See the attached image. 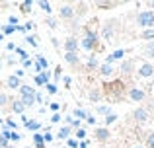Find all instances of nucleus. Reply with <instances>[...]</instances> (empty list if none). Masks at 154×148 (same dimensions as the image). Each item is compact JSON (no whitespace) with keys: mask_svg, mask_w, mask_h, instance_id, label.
Listing matches in <instances>:
<instances>
[{"mask_svg":"<svg viewBox=\"0 0 154 148\" xmlns=\"http://www.w3.org/2000/svg\"><path fill=\"white\" fill-rule=\"evenodd\" d=\"M137 23L140 27H152L154 26V12L152 10H143L137 14Z\"/></svg>","mask_w":154,"mask_h":148,"instance_id":"obj_1","label":"nucleus"},{"mask_svg":"<svg viewBox=\"0 0 154 148\" xmlns=\"http://www.w3.org/2000/svg\"><path fill=\"white\" fill-rule=\"evenodd\" d=\"M80 43H82V47H84L86 51H92V49L96 47V43H98V35H96L92 29H86V37H84Z\"/></svg>","mask_w":154,"mask_h":148,"instance_id":"obj_2","label":"nucleus"},{"mask_svg":"<svg viewBox=\"0 0 154 148\" xmlns=\"http://www.w3.org/2000/svg\"><path fill=\"white\" fill-rule=\"evenodd\" d=\"M105 90H107V95H113V98H121V90H123V84L121 82H113V84H107L105 86Z\"/></svg>","mask_w":154,"mask_h":148,"instance_id":"obj_3","label":"nucleus"},{"mask_svg":"<svg viewBox=\"0 0 154 148\" xmlns=\"http://www.w3.org/2000/svg\"><path fill=\"white\" fill-rule=\"evenodd\" d=\"M148 109H144V107H139V109H135V113H133V119H135L137 123H146L148 121Z\"/></svg>","mask_w":154,"mask_h":148,"instance_id":"obj_4","label":"nucleus"},{"mask_svg":"<svg viewBox=\"0 0 154 148\" xmlns=\"http://www.w3.org/2000/svg\"><path fill=\"white\" fill-rule=\"evenodd\" d=\"M129 98H131L133 101H143V99L146 98V92L140 90V88H131V90H129Z\"/></svg>","mask_w":154,"mask_h":148,"instance_id":"obj_5","label":"nucleus"},{"mask_svg":"<svg viewBox=\"0 0 154 148\" xmlns=\"http://www.w3.org/2000/svg\"><path fill=\"white\" fill-rule=\"evenodd\" d=\"M154 74V66L150 62H143V65L139 66V76H143V78H150Z\"/></svg>","mask_w":154,"mask_h":148,"instance_id":"obj_6","label":"nucleus"},{"mask_svg":"<svg viewBox=\"0 0 154 148\" xmlns=\"http://www.w3.org/2000/svg\"><path fill=\"white\" fill-rule=\"evenodd\" d=\"M76 49H78V41H76L74 37H68L66 41H64V51H66V53H76Z\"/></svg>","mask_w":154,"mask_h":148,"instance_id":"obj_7","label":"nucleus"},{"mask_svg":"<svg viewBox=\"0 0 154 148\" xmlns=\"http://www.w3.org/2000/svg\"><path fill=\"white\" fill-rule=\"evenodd\" d=\"M135 70V61H123L121 62V72L123 74H133Z\"/></svg>","mask_w":154,"mask_h":148,"instance_id":"obj_8","label":"nucleus"},{"mask_svg":"<svg viewBox=\"0 0 154 148\" xmlns=\"http://www.w3.org/2000/svg\"><path fill=\"white\" fill-rule=\"evenodd\" d=\"M59 14H60V18H63V20H70V18H74V10H72V6H63Z\"/></svg>","mask_w":154,"mask_h":148,"instance_id":"obj_9","label":"nucleus"},{"mask_svg":"<svg viewBox=\"0 0 154 148\" xmlns=\"http://www.w3.org/2000/svg\"><path fill=\"white\" fill-rule=\"evenodd\" d=\"M125 57V51L123 49H119V51H115V53H111L107 59H105V62L107 65H111V62H115V61H119V59H123Z\"/></svg>","mask_w":154,"mask_h":148,"instance_id":"obj_10","label":"nucleus"},{"mask_svg":"<svg viewBox=\"0 0 154 148\" xmlns=\"http://www.w3.org/2000/svg\"><path fill=\"white\" fill-rule=\"evenodd\" d=\"M49 70H45V72H41V74H39V76H35V84H37V86H43V84H45V86H47V84H49Z\"/></svg>","mask_w":154,"mask_h":148,"instance_id":"obj_11","label":"nucleus"},{"mask_svg":"<svg viewBox=\"0 0 154 148\" xmlns=\"http://www.w3.org/2000/svg\"><path fill=\"white\" fill-rule=\"evenodd\" d=\"M96 138H98L100 142H105L109 138V131L107 129H96V134H94Z\"/></svg>","mask_w":154,"mask_h":148,"instance_id":"obj_12","label":"nucleus"},{"mask_svg":"<svg viewBox=\"0 0 154 148\" xmlns=\"http://www.w3.org/2000/svg\"><path fill=\"white\" fill-rule=\"evenodd\" d=\"M6 84H8V88H12V90H18L20 88V78L14 74V76H10V78L6 80Z\"/></svg>","mask_w":154,"mask_h":148,"instance_id":"obj_13","label":"nucleus"},{"mask_svg":"<svg viewBox=\"0 0 154 148\" xmlns=\"http://www.w3.org/2000/svg\"><path fill=\"white\" fill-rule=\"evenodd\" d=\"M64 61L68 65H78V55L76 53H64Z\"/></svg>","mask_w":154,"mask_h":148,"instance_id":"obj_14","label":"nucleus"},{"mask_svg":"<svg viewBox=\"0 0 154 148\" xmlns=\"http://www.w3.org/2000/svg\"><path fill=\"white\" fill-rule=\"evenodd\" d=\"M144 55H146L148 59H154V41L144 45Z\"/></svg>","mask_w":154,"mask_h":148,"instance_id":"obj_15","label":"nucleus"},{"mask_svg":"<svg viewBox=\"0 0 154 148\" xmlns=\"http://www.w3.org/2000/svg\"><path fill=\"white\" fill-rule=\"evenodd\" d=\"M33 101H35V95H22L23 107H31V105H33Z\"/></svg>","mask_w":154,"mask_h":148,"instance_id":"obj_16","label":"nucleus"},{"mask_svg":"<svg viewBox=\"0 0 154 148\" xmlns=\"http://www.w3.org/2000/svg\"><path fill=\"white\" fill-rule=\"evenodd\" d=\"M100 72H102L103 76H109V74H113V66L105 62V65H102V66H100Z\"/></svg>","mask_w":154,"mask_h":148,"instance_id":"obj_17","label":"nucleus"},{"mask_svg":"<svg viewBox=\"0 0 154 148\" xmlns=\"http://www.w3.org/2000/svg\"><path fill=\"white\" fill-rule=\"evenodd\" d=\"M20 94L22 95H35V92L31 86H20Z\"/></svg>","mask_w":154,"mask_h":148,"instance_id":"obj_18","label":"nucleus"},{"mask_svg":"<svg viewBox=\"0 0 154 148\" xmlns=\"http://www.w3.org/2000/svg\"><path fill=\"white\" fill-rule=\"evenodd\" d=\"M57 137L63 138V140H64V138H68V137H70V127H63V129L59 131V134H57Z\"/></svg>","mask_w":154,"mask_h":148,"instance_id":"obj_19","label":"nucleus"},{"mask_svg":"<svg viewBox=\"0 0 154 148\" xmlns=\"http://www.w3.org/2000/svg\"><path fill=\"white\" fill-rule=\"evenodd\" d=\"M23 103L22 101H14V105H12V111H16V113H23Z\"/></svg>","mask_w":154,"mask_h":148,"instance_id":"obj_20","label":"nucleus"},{"mask_svg":"<svg viewBox=\"0 0 154 148\" xmlns=\"http://www.w3.org/2000/svg\"><path fill=\"white\" fill-rule=\"evenodd\" d=\"M26 127L31 129V131H37L39 127H41V123H39V121H26Z\"/></svg>","mask_w":154,"mask_h":148,"instance_id":"obj_21","label":"nucleus"},{"mask_svg":"<svg viewBox=\"0 0 154 148\" xmlns=\"http://www.w3.org/2000/svg\"><path fill=\"white\" fill-rule=\"evenodd\" d=\"M33 142L37 148H43V134H33Z\"/></svg>","mask_w":154,"mask_h":148,"instance_id":"obj_22","label":"nucleus"},{"mask_svg":"<svg viewBox=\"0 0 154 148\" xmlns=\"http://www.w3.org/2000/svg\"><path fill=\"white\" fill-rule=\"evenodd\" d=\"M16 29H18V27H16V26H10V23H8V26H4L2 33H4V35H10V33H14Z\"/></svg>","mask_w":154,"mask_h":148,"instance_id":"obj_23","label":"nucleus"},{"mask_svg":"<svg viewBox=\"0 0 154 148\" xmlns=\"http://www.w3.org/2000/svg\"><path fill=\"white\" fill-rule=\"evenodd\" d=\"M111 35H113V29H111V23H107V26L103 27V37H105V39H109V37H111Z\"/></svg>","mask_w":154,"mask_h":148,"instance_id":"obj_24","label":"nucleus"},{"mask_svg":"<svg viewBox=\"0 0 154 148\" xmlns=\"http://www.w3.org/2000/svg\"><path fill=\"white\" fill-rule=\"evenodd\" d=\"M98 113H100V115H105V117H107V115L111 113V109H109L107 105H100V107H98Z\"/></svg>","mask_w":154,"mask_h":148,"instance_id":"obj_25","label":"nucleus"},{"mask_svg":"<svg viewBox=\"0 0 154 148\" xmlns=\"http://www.w3.org/2000/svg\"><path fill=\"white\" fill-rule=\"evenodd\" d=\"M100 98H102V92H98V90H92L90 92V99H92V101H98Z\"/></svg>","mask_w":154,"mask_h":148,"instance_id":"obj_26","label":"nucleus"},{"mask_svg":"<svg viewBox=\"0 0 154 148\" xmlns=\"http://www.w3.org/2000/svg\"><path fill=\"white\" fill-rule=\"evenodd\" d=\"M74 117H78V119H88V113L84 109H76L74 111Z\"/></svg>","mask_w":154,"mask_h":148,"instance_id":"obj_27","label":"nucleus"},{"mask_svg":"<svg viewBox=\"0 0 154 148\" xmlns=\"http://www.w3.org/2000/svg\"><path fill=\"white\" fill-rule=\"evenodd\" d=\"M20 8H22V12H26V14H27V12L31 10V0H26V2H22V6H20Z\"/></svg>","mask_w":154,"mask_h":148,"instance_id":"obj_28","label":"nucleus"},{"mask_svg":"<svg viewBox=\"0 0 154 148\" xmlns=\"http://www.w3.org/2000/svg\"><path fill=\"white\" fill-rule=\"evenodd\" d=\"M117 121V115L115 113H109L107 117H105V125H111V123H115Z\"/></svg>","mask_w":154,"mask_h":148,"instance_id":"obj_29","label":"nucleus"},{"mask_svg":"<svg viewBox=\"0 0 154 148\" xmlns=\"http://www.w3.org/2000/svg\"><path fill=\"white\" fill-rule=\"evenodd\" d=\"M35 65H39V66H41V68H47V59L39 55V57H37V62H35Z\"/></svg>","mask_w":154,"mask_h":148,"instance_id":"obj_30","label":"nucleus"},{"mask_svg":"<svg viewBox=\"0 0 154 148\" xmlns=\"http://www.w3.org/2000/svg\"><path fill=\"white\" fill-rule=\"evenodd\" d=\"M143 39H154V29H144L143 31Z\"/></svg>","mask_w":154,"mask_h":148,"instance_id":"obj_31","label":"nucleus"},{"mask_svg":"<svg viewBox=\"0 0 154 148\" xmlns=\"http://www.w3.org/2000/svg\"><path fill=\"white\" fill-rule=\"evenodd\" d=\"M146 146H148V148H154V133H150V134L146 137Z\"/></svg>","mask_w":154,"mask_h":148,"instance_id":"obj_32","label":"nucleus"},{"mask_svg":"<svg viewBox=\"0 0 154 148\" xmlns=\"http://www.w3.org/2000/svg\"><path fill=\"white\" fill-rule=\"evenodd\" d=\"M39 6H41V10H45L47 14H51V4L49 2H39Z\"/></svg>","mask_w":154,"mask_h":148,"instance_id":"obj_33","label":"nucleus"},{"mask_svg":"<svg viewBox=\"0 0 154 148\" xmlns=\"http://www.w3.org/2000/svg\"><path fill=\"white\" fill-rule=\"evenodd\" d=\"M98 6L100 8H113V6H117L115 2H98Z\"/></svg>","mask_w":154,"mask_h":148,"instance_id":"obj_34","label":"nucleus"},{"mask_svg":"<svg viewBox=\"0 0 154 148\" xmlns=\"http://www.w3.org/2000/svg\"><path fill=\"white\" fill-rule=\"evenodd\" d=\"M98 66V61H96V57H90V61H88V68H96Z\"/></svg>","mask_w":154,"mask_h":148,"instance_id":"obj_35","label":"nucleus"},{"mask_svg":"<svg viewBox=\"0 0 154 148\" xmlns=\"http://www.w3.org/2000/svg\"><path fill=\"white\" fill-rule=\"evenodd\" d=\"M76 137H78V138H80V140H82V138H84V137H86V131H84V129H82V127H80V129H78V131H76Z\"/></svg>","mask_w":154,"mask_h":148,"instance_id":"obj_36","label":"nucleus"},{"mask_svg":"<svg viewBox=\"0 0 154 148\" xmlns=\"http://www.w3.org/2000/svg\"><path fill=\"white\" fill-rule=\"evenodd\" d=\"M47 92L49 94H57V86L55 84H47Z\"/></svg>","mask_w":154,"mask_h":148,"instance_id":"obj_37","label":"nucleus"},{"mask_svg":"<svg viewBox=\"0 0 154 148\" xmlns=\"http://www.w3.org/2000/svg\"><path fill=\"white\" fill-rule=\"evenodd\" d=\"M27 43H29V45H33V47L39 45V43H37V37H27Z\"/></svg>","mask_w":154,"mask_h":148,"instance_id":"obj_38","label":"nucleus"},{"mask_svg":"<svg viewBox=\"0 0 154 148\" xmlns=\"http://www.w3.org/2000/svg\"><path fill=\"white\" fill-rule=\"evenodd\" d=\"M43 140H45V142H51L53 140V134L51 133H45V134H43Z\"/></svg>","mask_w":154,"mask_h":148,"instance_id":"obj_39","label":"nucleus"},{"mask_svg":"<svg viewBox=\"0 0 154 148\" xmlns=\"http://www.w3.org/2000/svg\"><path fill=\"white\" fill-rule=\"evenodd\" d=\"M6 103H8V98L4 94H0V105H6Z\"/></svg>","mask_w":154,"mask_h":148,"instance_id":"obj_40","label":"nucleus"},{"mask_svg":"<svg viewBox=\"0 0 154 148\" xmlns=\"http://www.w3.org/2000/svg\"><path fill=\"white\" fill-rule=\"evenodd\" d=\"M20 138L22 137H20L18 133H10V140H20Z\"/></svg>","mask_w":154,"mask_h":148,"instance_id":"obj_41","label":"nucleus"},{"mask_svg":"<svg viewBox=\"0 0 154 148\" xmlns=\"http://www.w3.org/2000/svg\"><path fill=\"white\" fill-rule=\"evenodd\" d=\"M59 121H60V115H59V113H55V115L51 117V123H59Z\"/></svg>","mask_w":154,"mask_h":148,"instance_id":"obj_42","label":"nucleus"},{"mask_svg":"<svg viewBox=\"0 0 154 148\" xmlns=\"http://www.w3.org/2000/svg\"><path fill=\"white\" fill-rule=\"evenodd\" d=\"M4 146H8V138L0 137V148H4Z\"/></svg>","mask_w":154,"mask_h":148,"instance_id":"obj_43","label":"nucleus"},{"mask_svg":"<svg viewBox=\"0 0 154 148\" xmlns=\"http://www.w3.org/2000/svg\"><path fill=\"white\" fill-rule=\"evenodd\" d=\"M18 23V16H10V26H16Z\"/></svg>","mask_w":154,"mask_h":148,"instance_id":"obj_44","label":"nucleus"},{"mask_svg":"<svg viewBox=\"0 0 154 148\" xmlns=\"http://www.w3.org/2000/svg\"><path fill=\"white\" fill-rule=\"evenodd\" d=\"M68 146H70V148H76V146H78V142L72 140V138H68Z\"/></svg>","mask_w":154,"mask_h":148,"instance_id":"obj_45","label":"nucleus"},{"mask_svg":"<svg viewBox=\"0 0 154 148\" xmlns=\"http://www.w3.org/2000/svg\"><path fill=\"white\" fill-rule=\"evenodd\" d=\"M90 125H96V117H92V115H88V119H86Z\"/></svg>","mask_w":154,"mask_h":148,"instance_id":"obj_46","label":"nucleus"},{"mask_svg":"<svg viewBox=\"0 0 154 148\" xmlns=\"http://www.w3.org/2000/svg\"><path fill=\"white\" fill-rule=\"evenodd\" d=\"M22 65L27 68V66H31V61H29V59H26V61H22Z\"/></svg>","mask_w":154,"mask_h":148,"instance_id":"obj_47","label":"nucleus"},{"mask_svg":"<svg viewBox=\"0 0 154 148\" xmlns=\"http://www.w3.org/2000/svg\"><path fill=\"white\" fill-rule=\"evenodd\" d=\"M70 125H72V127H78V129H80V121H76V119H72Z\"/></svg>","mask_w":154,"mask_h":148,"instance_id":"obj_48","label":"nucleus"},{"mask_svg":"<svg viewBox=\"0 0 154 148\" xmlns=\"http://www.w3.org/2000/svg\"><path fill=\"white\" fill-rule=\"evenodd\" d=\"M49 107H51L53 111H57V109H59V103H49Z\"/></svg>","mask_w":154,"mask_h":148,"instance_id":"obj_49","label":"nucleus"},{"mask_svg":"<svg viewBox=\"0 0 154 148\" xmlns=\"http://www.w3.org/2000/svg\"><path fill=\"white\" fill-rule=\"evenodd\" d=\"M49 26H51V27H57V22H55L53 18H49Z\"/></svg>","mask_w":154,"mask_h":148,"instance_id":"obj_50","label":"nucleus"},{"mask_svg":"<svg viewBox=\"0 0 154 148\" xmlns=\"http://www.w3.org/2000/svg\"><path fill=\"white\" fill-rule=\"evenodd\" d=\"M8 127H10V129H14V127H16V121H10V119H8Z\"/></svg>","mask_w":154,"mask_h":148,"instance_id":"obj_51","label":"nucleus"},{"mask_svg":"<svg viewBox=\"0 0 154 148\" xmlns=\"http://www.w3.org/2000/svg\"><path fill=\"white\" fill-rule=\"evenodd\" d=\"M78 146H80V148H88V142H86V140H82V142H80Z\"/></svg>","mask_w":154,"mask_h":148,"instance_id":"obj_52","label":"nucleus"}]
</instances>
